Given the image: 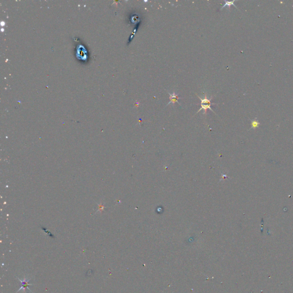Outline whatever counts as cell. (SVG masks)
Instances as JSON below:
<instances>
[{"mask_svg": "<svg viewBox=\"0 0 293 293\" xmlns=\"http://www.w3.org/2000/svg\"><path fill=\"white\" fill-rule=\"evenodd\" d=\"M235 1H235V0H234V1H224V5H223V6L221 7L220 10H221L222 9H223V8H224V7H225V6H227V7H228V9H229V10H230V7H231V6L232 5L234 6L236 8H237V7L236 6V5H234V2H235Z\"/></svg>", "mask_w": 293, "mask_h": 293, "instance_id": "cell-3", "label": "cell"}, {"mask_svg": "<svg viewBox=\"0 0 293 293\" xmlns=\"http://www.w3.org/2000/svg\"><path fill=\"white\" fill-rule=\"evenodd\" d=\"M260 125L259 122L257 120H254L251 121V128H256L259 126Z\"/></svg>", "mask_w": 293, "mask_h": 293, "instance_id": "cell-5", "label": "cell"}, {"mask_svg": "<svg viewBox=\"0 0 293 293\" xmlns=\"http://www.w3.org/2000/svg\"><path fill=\"white\" fill-rule=\"evenodd\" d=\"M19 280L21 282V283H22V287H21V288L20 289H19V290H18V291H19V290H21V289H23V290H25L26 288H27V286H28L29 285H30V284H29V283H27V282L29 280H29H23V281H22V280H21V279H19Z\"/></svg>", "mask_w": 293, "mask_h": 293, "instance_id": "cell-4", "label": "cell"}, {"mask_svg": "<svg viewBox=\"0 0 293 293\" xmlns=\"http://www.w3.org/2000/svg\"><path fill=\"white\" fill-rule=\"evenodd\" d=\"M197 96V97H198V98L201 100V104H200L201 108L198 110V111H197V113L199 112H200V110H204L203 113H204V114H206V113H207V110L208 109H210L212 112H213V113H215V112H214V111L212 109V108H211V106L212 105L215 104H214V103L211 102V100H212V97H211L210 98H209V99H208V98H207V96H206V95H205V96H204V98H200V97L199 96Z\"/></svg>", "mask_w": 293, "mask_h": 293, "instance_id": "cell-1", "label": "cell"}, {"mask_svg": "<svg viewBox=\"0 0 293 293\" xmlns=\"http://www.w3.org/2000/svg\"><path fill=\"white\" fill-rule=\"evenodd\" d=\"M167 92L169 94V100H170V101L167 104V106L168 105L171 103H172L173 104H174L175 102H177V103H179V105H180V104L177 101L178 99L180 98V97H178V94H176L175 92H173L172 94L170 93L169 92Z\"/></svg>", "mask_w": 293, "mask_h": 293, "instance_id": "cell-2", "label": "cell"}]
</instances>
